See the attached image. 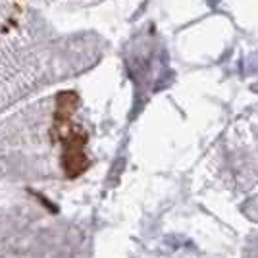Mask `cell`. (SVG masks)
I'll use <instances>...</instances> for the list:
<instances>
[{"mask_svg": "<svg viewBox=\"0 0 258 258\" xmlns=\"http://www.w3.org/2000/svg\"><path fill=\"white\" fill-rule=\"evenodd\" d=\"M54 139H60V143H62L60 164H62V172H64L66 177L68 179H77L79 175H83L91 166V160H89L85 152L89 135L81 127L68 125L64 131L54 135Z\"/></svg>", "mask_w": 258, "mask_h": 258, "instance_id": "6da1fadb", "label": "cell"}, {"mask_svg": "<svg viewBox=\"0 0 258 258\" xmlns=\"http://www.w3.org/2000/svg\"><path fill=\"white\" fill-rule=\"evenodd\" d=\"M79 108V95L76 91H62L56 95V108H54V125L52 135H58L68 125H72V116Z\"/></svg>", "mask_w": 258, "mask_h": 258, "instance_id": "7a4b0ae2", "label": "cell"}, {"mask_svg": "<svg viewBox=\"0 0 258 258\" xmlns=\"http://www.w3.org/2000/svg\"><path fill=\"white\" fill-rule=\"evenodd\" d=\"M29 193H31L33 197H35V199H39V201H41V205H43V206H46V208H48V210H50V212H52V214H58V206L54 205L52 201H48V199H46V197H44V195L37 193V191H31V189H29Z\"/></svg>", "mask_w": 258, "mask_h": 258, "instance_id": "3957f363", "label": "cell"}]
</instances>
